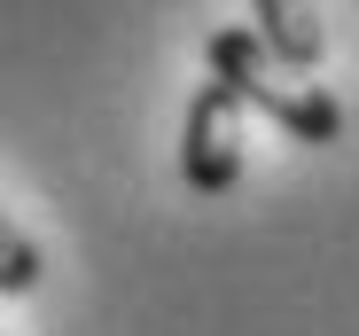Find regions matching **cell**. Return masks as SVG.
<instances>
[{"instance_id": "cell-1", "label": "cell", "mask_w": 359, "mask_h": 336, "mask_svg": "<svg viewBox=\"0 0 359 336\" xmlns=\"http://www.w3.org/2000/svg\"><path fill=\"white\" fill-rule=\"evenodd\" d=\"M203 63H211V79L243 102V109H266V118L289 133V141H313V149H328L336 133H344V109H336V94L320 86V79H289L273 55L250 39V24H226V32H211L203 39Z\"/></svg>"}, {"instance_id": "cell-2", "label": "cell", "mask_w": 359, "mask_h": 336, "mask_svg": "<svg viewBox=\"0 0 359 336\" xmlns=\"http://www.w3.org/2000/svg\"><path fill=\"white\" fill-rule=\"evenodd\" d=\"M180 180L196 196H226L243 180V102H234L219 79L196 86L188 118H180Z\"/></svg>"}, {"instance_id": "cell-3", "label": "cell", "mask_w": 359, "mask_h": 336, "mask_svg": "<svg viewBox=\"0 0 359 336\" xmlns=\"http://www.w3.org/2000/svg\"><path fill=\"white\" fill-rule=\"evenodd\" d=\"M250 39L273 55V63L289 79H313L320 71V16H313V0H250Z\"/></svg>"}, {"instance_id": "cell-4", "label": "cell", "mask_w": 359, "mask_h": 336, "mask_svg": "<svg viewBox=\"0 0 359 336\" xmlns=\"http://www.w3.org/2000/svg\"><path fill=\"white\" fill-rule=\"evenodd\" d=\"M39 290V250L24 227H8V211H0V297H24Z\"/></svg>"}]
</instances>
